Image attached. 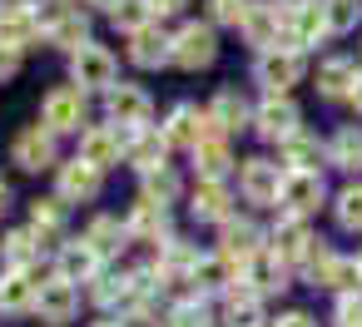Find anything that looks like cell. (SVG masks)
Wrapping results in <instances>:
<instances>
[{"label": "cell", "mask_w": 362, "mask_h": 327, "mask_svg": "<svg viewBox=\"0 0 362 327\" xmlns=\"http://www.w3.org/2000/svg\"><path fill=\"white\" fill-rule=\"evenodd\" d=\"M70 85H80L85 95H110V90L119 85V60H115V50L85 40V45L70 55Z\"/></svg>", "instance_id": "obj_1"}, {"label": "cell", "mask_w": 362, "mask_h": 327, "mask_svg": "<svg viewBox=\"0 0 362 327\" xmlns=\"http://www.w3.org/2000/svg\"><path fill=\"white\" fill-rule=\"evenodd\" d=\"M35 16H40V30H45V40H50L55 50H70V55H75V50L90 40V16H85L80 6H70V0H45Z\"/></svg>", "instance_id": "obj_2"}, {"label": "cell", "mask_w": 362, "mask_h": 327, "mask_svg": "<svg viewBox=\"0 0 362 327\" xmlns=\"http://www.w3.org/2000/svg\"><path fill=\"white\" fill-rule=\"evenodd\" d=\"M218 60V35H214V20H189V25H179L174 30V50H169V65H179V70H189V75H199V70H209Z\"/></svg>", "instance_id": "obj_3"}, {"label": "cell", "mask_w": 362, "mask_h": 327, "mask_svg": "<svg viewBox=\"0 0 362 327\" xmlns=\"http://www.w3.org/2000/svg\"><path fill=\"white\" fill-rule=\"evenodd\" d=\"M11 164L25 169V174L60 169V134H50L45 124H25V129L11 139Z\"/></svg>", "instance_id": "obj_4"}, {"label": "cell", "mask_w": 362, "mask_h": 327, "mask_svg": "<svg viewBox=\"0 0 362 327\" xmlns=\"http://www.w3.org/2000/svg\"><path fill=\"white\" fill-rule=\"evenodd\" d=\"M85 90L80 85H55L45 100H40V124L50 134H80L85 129Z\"/></svg>", "instance_id": "obj_5"}, {"label": "cell", "mask_w": 362, "mask_h": 327, "mask_svg": "<svg viewBox=\"0 0 362 327\" xmlns=\"http://www.w3.org/2000/svg\"><path fill=\"white\" fill-rule=\"evenodd\" d=\"M35 317H40L45 327H70V322L80 317V283H70V278L50 273V278L40 283V297H35Z\"/></svg>", "instance_id": "obj_6"}, {"label": "cell", "mask_w": 362, "mask_h": 327, "mask_svg": "<svg viewBox=\"0 0 362 327\" xmlns=\"http://www.w3.org/2000/svg\"><path fill=\"white\" fill-rule=\"evenodd\" d=\"M308 283L313 287H327V292H362V268H357V258H337V253H327V248H317L308 263Z\"/></svg>", "instance_id": "obj_7"}, {"label": "cell", "mask_w": 362, "mask_h": 327, "mask_svg": "<svg viewBox=\"0 0 362 327\" xmlns=\"http://www.w3.org/2000/svg\"><path fill=\"white\" fill-rule=\"evenodd\" d=\"M55 194L65 198V203H95L100 194H105V169L100 164H90V159H65L60 169H55Z\"/></svg>", "instance_id": "obj_8"}, {"label": "cell", "mask_w": 362, "mask_h": 327, "mask_svg": "<svg viewBox=\"0 0 362 327\" xmlns=\"http://www.w3.org/2000/svg\"><path fill=\"white\" fill-rule=\"evenodd\" d=\"M322 198H327V189H322V174L317 169H288L283 194H278V208L288 218H313L322 208Z\"/></svg>", "instance_id": "obj_9"}, {"label": "cell", "mask_w": 362, "mask_h": 327, "mask_svg": "<svg viewBox=\"0 0 362 327\" xmlns=\"http://www.w3.org/2000/svg\"><path fill=\"white\" fill-rule=\"evenodd\" d=\"M283 179H288V169L273 164V159H243V164H238V194H243L248 203H258V208L278 203Z\"/></svg>", "instance_id": "obj_10"}, {"label": "cell", "mask_w": 362, "mask_h": 327, "mask_svg": "<svg viewBox=\"0 0 362 327\" xmlns=\"http://www.w3.org/2000/svg\"><path fill=\"white\" fill-rule=\"evenodd\" d=\"M129 149V129L124 124H85L80 129V159L100 164V169H115Z\"/></svg>", "instance_id": "obj_11"}, {"label": "cell", "mask_w": 362, "mask_h": 327, "mask_svg": "<svg viewBox=\"0 0 362 327\" xmlns=\"http://www.w3.org/2000/svg\"><path fill=\"white\" fill-rule=\"evenodd\" d=\"M238 30H243V40H248L258 55H263V50H283V45H278V35L288 30V11H283V6H273V0H263V6L253 0Z\"/></svg>", "instance_id": "obj_12"}, {"label": "cell", "mask_w": 362, "mask_h": 327, "mask_svg": "<svg viewBox=\"0 0 362 327\" xmlns=\"http://www.w3.org/2000/svg\"><path fill=\"white\" fill-rule=\"evenodd\" d=\"M105 114H110V124H124V129H144L149 124V114H154V100H149V90L144 85H115L110 95H105Z\"/></svg>", "instance_id": "obj_13"}, {"label": "cell", "mask_w": 362, "mask_h": 327, "mask_svg": "<svg viewBox=\"0 0 362 327\" xmlns=\"http://www.w3.org/2000/svg\"><path fill=\"white\" fill-rule=\"evenodd\" d=\"M253 129H258L263 139L283 144L288 134H298V129H303V109H298L288 95H263V105L253 109Z\"/></svg>", "instance_id": "obj_14"}, {"label": "cell", "mask_w": 362, "mask_h": 327, "mask_svg": "<svg viewBox=\"0 0 362 327\" xmlns=\"http://www.w3.org/2000/svg\"><path fill=\"white\" fill-rule=\"evenodd\" d=\"M253 80H258L268 95H288V90L303 80V55H298V50H263L258 65H253Z\"/></svg>", "instance_id": "obj_15"}, {"label": "cell", "mask_w": 362, "mask_h": 327, "mask_svg": "<svg viewBox=\"0 0 362 327\" xmlns=\"http://www.w3.org/2000/svg\"><path fill=\"white\" fill-rule=\"evenodd\" d=\"M209 134H214L209 109H199V105H189V100L174 105L169 119H164V139H169V149H199Z\"/></svg>", "instance_id": "obj_16"}, {"label": "cell", "mask_w": 362, "mask_h": 327, "mask_svg": "<svg viewBox=\"0 0 362 327\" xmlns=\"http://www.w3.org/2000/svg\"><path fill=\"white\" fill-rule=\"evenodd\" d=\"M55 273L60 278H70V283H95L100 273H105V258L95 253V243L80 233V238H70V243H60L55 248Z\"/></svg>", "instance_id": "obj_17"}, {"label": "cell", "mask_w": 362, "mask_h": 327, "mask_svg": "<svg viewBox=\"0 0 362 327\" xmlns=\"http://www.w3.org/2000/svg\"><path fill=\"white\" fill-rule=\"evenodd\" d=\"M332 35V25H327V16H322V6H303V11H288V30H283V50H317L322 40Z\"/></svg>", "instance_id": "obj_18"}, {"label": "cell", "mask_w": 362, "mask_h": 327, "mask_svg": "<svg viewBox=\"0 0 362 327\" xmlns=\"http://www.w3.org/2000/svg\"><path fill=\"white\" fill-rule=\"evenodd\" d=\"M209 109V124H214V134H238V129H248L253 124V105L233 90V85H223V90H214V100L204 105Z\"/></svg>", "instance_id": "obj_19"}, {"label": "cell", "mask_w": 362, "mask_h": 327, "mask_svg": "<svg viewBox=\"0 0 362 327\" xmlns=\"http://www.w3.org/2000/svg\"><path fill=\"white\" fill-rule=\"evenodd\" d=\"M35 297H40L35 268H6V273H0V312H6V317L35 312Z\"/></svg>", "instance_id": "obj_20"}, {"label": "cell", "mask_w": 362, "mask_h": 327, "mask_svg": "<svg viewBox=\"0 0 362 327\" xmlns=\"http://www.w3.org/2000/svg\"><path fill=\"white\" fill-rule=\"evenodd\" d=\"M124 164L144 179V174H154V169H164L169 164V139H164V129H129V149H124Z\"/></svg>", "instance_id": "obj_21"}, {"label": "cell", "mask_w": 362, "mask_h": 327, "mask_svg": "<svg viewBox=\"0 0 362 327\" xmlns=\"http://www.w3.org/2000/svg\"><path fill=\"white\" fill-rule=\"evenodd\" d=\"M273 253L283 258V263H308L313 253H317V233L308 228V218H278V228H273Z\"/></svg>", "instance_id": "obj_22"}, {"label": "cell", "mask_w": 362, "mask_h": 327, "mask_svg": "<svg viewBox=\"0 0 362 327\" xmlns=\"http://www.w3.org/2000/svg\"><path fill=\"white\" fill-rule=\"evenodd\" d=\"M129 45V60L139 65V70H159V65H169V50H174V35H164L159 30V20H149V25H139V30H129L124 35Z\"/></svg>", "instance_id": "obj_23"}, {"label": "cell", "mask_w": 362, "mask_h": 327, "mask_svg": "<svg viewBox=\"0 0 362 327\" xmlns=\"http://www.w3.org/2000/svg\"><path fill=\"white\" fill-rule=\"evenodd\" d=\"M189 213H194L199 223H228V218H233L228 184H223V179H199L194 194H189Z\"/></svg>", "instance_id": "obj_24"}, {"label": "cell", "mask_w": 362, "mask_h": 327, "mask_svg": "<svg viewBox=\"0 0 362 327\" xmlns=\"http://www.w3.org/2000/svg\"><path fill=\"white\" fill-rule=\"evenodd\" d=\"M288 268H293V263H283L273 248H263V253H253V258L243 263V283H248V287H258L263 297H273V292H283V287H288Z\"/></svg>", "instance_id": "obj_25"}, {"label": "cell", "mask_w": 362, "mask_h": 327, "mask_svg": "<svg viewBox=\"0 0 362 327\" xmlns=\"http://www.w3.org/2000/svg\"><path fill=\"white\" fill-rule=\"evenodd\" d=\"M124 228H129V243H164V238H169V208L139 198V203L124 213Z\"/></svg>", "instance_id": "obj_26"}, {"label": "cell", "mask_w": 362, "mask_h": 327, "mask_svg": "<svg viewBox=\"0 0 362 327\" xmlns=\"http://www.w3.org/2000/svg\"><path fill=\"white\" fill-rule=\"evenodd\" d=\"M218 253H228V258L243 268L253 253H263V233H258L248 218H228V223H218Z\"/></svg>", "instance_id": "obj_27"}, {"label": "cell", "mask_w": 362, "mask_h": 327, "mask_svg": "<svg viewBox=\"0 0 362 327\" xmlns=\"http://www.w3.org/2000/svg\"><path fill=\"white\" fill-rule=\"evenodd\" d=\"M357 75H362V70H357L352 60H342V55H327V60L317 65V95H322V100H332V105H337V100H352V85H357Z\"/></svg>", "instance_id": "obj_28"}, {"label": "cell", "mask_w": 362, "mask_h": 327, "mask_svg": "<svg viewBox=\"0 0 362 327\" xmlns=\"http://www.w3.org/2000/svg\"><path fill=\"white\" fill-rule=\"evenodd\" d=\"M278 159H283V169H317V164L327 159V149L317 144V134L298 129V134H288V139L278 144Z\"/></svg>", "instance_id": "obj_29"}, {"label": "cell", "mask_w": 362, "mask_h": 327, "mask_svg": "<svg viewBox=\"0 0 362 327\" xmlns=\"http://www.w3.org/2000/svg\"><path fill=\"white\" fill-rule=\"evenodd\" d=\"M189 159H194V174L199 179H223L233 169V154H228V139L223 134H209L199 149H189Z\"/></svg>", "instance_id": "obj_30"}, {"label": "cell", "mask_w": 362, "mask_h": 327, "mask_svg": "<svg viewBox=\"0 0 362 327\" xmlns=\"http://www.w3.org/2000/svg\"><path fill=\"white\" fill-rule=\"evenodd\" d=\"M90 302L105 307V312H110V307L139 302V297H134V278H129V273H100V278L90 283Z\"/></svg>", "instance_id": "obj_31"}, {"label": "cell", "mask_w": 362, "mask_h": 327, "mask_svg": "<svg viewBox=\"0 0 362 327\" xmlns=\"http://www.w3.org/2000/svg\"><path fill=\"white\" fill-rule=\"evenodd\" d=\"M258 312H263V292L258 287H248L243 278L223 292V317L233 322V327H253L258 322Z\"/></svg>", "instance_id": "obj_32"}, {"label": "cell", "mask_w": 362, "mask_h": 327, "mask_svg": "<svg viewBox=\"0 0 362 327\" xmlns=\"http://www.w3.org/2000/svg\"><path fill=\"white\" fill-rule=\"evenodd\" d=\"M0 263L6 268H35L40 263V233L35 228H11L0 238Z\"/></svg>", "instance_id": "obj_33"}, {"label": "cell", "mask_w": 362, "mask_h": 327, "mask_svg": "<svg viewBox=\"0 0 362 327\" xmlns=\"http://www.w3.org/2000/svg\"><path fill=\"white\" fill-rule=\"evenodd\" d=\"M40 35H45V30H40V16H35V11H16V6H6V16H0V40H6V45L30 50Z\"/></svg>", "instance_id": "obj_34"}, {"label": "cell", "mask_w": 362, "mask_h": 327, "mask_svg": "<svg viewBox=\"0 0 362 327\" xmlns=\"http://www.w3.org/2000/svg\"><path fill=\"white\" fill-rule=\"evenodd\" d=\"M65 223H70V203L55 194V198H35L30 203V228L40 233V243H50V238H60L65 233Z\"/></svg>", "instance_id": "obj_35"}, {"label": "cell", "mask_w": 362, "mask_h": 327, "mask_svg": "<svg viewBox=\"0 0 362 327\" xmlns=\"http://www.w3.org/2000/svg\"><path fill=\"white\" fill-rule=\"evenodd\" d=\"M85 238L95 243V253H100V258H119V253H124V243H129V228H124L119 218H110V213H100V218H90V228H85Z\"/></svg>", "instance_id": "obj_36"}, {"label": "cell", "mask_w": 362, "mask_h": 327, "mask_svg": "<svg viewBox=\"0 0 362 327\" xmlns=\"http://www.w3.org/2000/svg\"><path fill=\"white\" fill-rule=\"evenodd\" d=\"M327 164H337V169H347V174L362 169V129H357V124H342V129L332 134V144H327Z\"/></svg>", "instance_id": "obj_37"}, {"label": "cell", "mask_w": 362, "mask_h": 327, "mask_svg": "<svg viewBox=\"0 0 362 327\" xmlns=\"http://www.w3.org/2000/svg\"><path fill=\"white\" fill-rule=\"evenodd\" d=\"M139 198H144V203H159V208H169V203L179 198V179H174V169L164 164V169L144 174V179H139Z\"/></svg>", "instance_id": "obj_38"}, {"label": "cell", "mask_w": 362, "mask_h": 327, "mask_svg": "<svg viewBox=\"0 0 362 327\" xmlns=\"http://www.w3.org/2000/svg\"><path fill=\"white\" fill-rule=\"evenodd\" d=\"M332 218H337V228L362 233V184H347V189L332 198Z\"/></svg>", "instance_id": "obj_39"}, {"label": "cell", "mask_w": 362, "mask_h": 327, "mask_svg": "<svg viewBox=\"0 0 362 327\" xmlns=\"http://www.w3.org/2000/svg\"><path fill=\"white\" fill-rule=\"evenodd\" d=\"M322 16H327L332 35H347V30H357V25H362V0H327Z\"/></svg>", "instance_id": "obj_40"}, {"label": "cell", "mask_w": 362, "mask_h": 327, "mask_svg": "<svg viewBox=\"0 0 362 327\" xmlns=\"http://www.w3.org/2000/svg\"><path fill=\"white\" fill-rule=\"evenodd\" d=\"M110 20H115V30H139V25H149V6H144V0H115V6L105 11Z\"/></svg>", "instance_id": "obj_41"}, {"label": "cell", "mask_w": 362, "mask_h": 327, "mask_svg": "<svg viewBox=\"0 0 362 327\" xmlns=\"http://www.w3.org/2000/svg\"><path fill=\"white\" fill-rule=\"evenodd\" d=\"M248 6H253V0H209V20L214 25H243V16H248Z\"/></svg>", "instance_id": "obj_42"}, {"label": "cell", "mask_w": 362, "mask_h": 327, "mask_svg": "<svg viewBox=\"0 0 362 327\" xmlns=\"http://www.w3.org/2000/svg\"><path fill=\"white\" fill-rule=\"evenodd\" d=\"M119 327H164V322H159L154 302H129V307L119 312Z\"/></svg>", "instance_id": "obj_43"}, {"label": "cell", "mask_w": 362, "mask_h": 327, "mask_svg": "<svg viewBox=\"0 0 362 327\" xmlns=\"http://www.w3.org/2000/svg\"><path fill=\"white\" fill-rule=\"evenodd\" d=\"M332 317H337V327H362V292H342Z\"/></svg>", "instance_id": "obj_44"}, {"label": "cell", "mask_w": 362, "mask_h": 327, "mask_svg": "<svg viewBox=\"0 0 362 327\" xmlns=\"http://www.w3.org/2000/svg\"><path fill=\"white\" fill-rule=\"evenodd\" d=\"M21 60H25V50H16V45H6V40H0V80L21 75Z\"/></svg>", "instance_id": "obj_45"}, {"label": "cell", "mask_w": 362, "mask_h": 327, "mask_svg": "<svg viewBox=\"0 0 362 327\" xmlns=\"http://www.w3.org/2000/svg\"><path fill=\"white\" fill-rule=\"evenodd\" d=\"M144 6H149V20H169V16H179L189 6V0H144Z\"/></svg>", "instance_id": "obj_46"}, {"label": "cell", "mask_w": 362, "mask_h": 327, "mask_svg": "<svg viewBox=\"0 0 362 327\" xmlns=\"http://www.w3.org/2000/svg\"><path fill=\"white\" fill-rule=\"evenodd\" d=\"M268 327H317V317H313V312H298V307H293V312H283V317H273Z\"/></svg>", "instance_id": "obj_47"}, {"label": "cell", "mask_w": 362, "mask_h": 327, "mask_svg": "<svg viewBox=\"0 0 362 327\" xmlns=\"http://www.w3.org/2000/svg\"><path fill=\"white\" fill-rule=\"evenodd\" d=\"M352 109H357V119H362V75H357V85H352V100H347Z\"/></svg>", "instance_id": "obj_48"}, {"label": "cell", "mask_w": 362, "mask_h": 327, "mask_svg": "<svg viewBox=\"0 0 362 327\" xmlns=\"http://www.w3.org/2000/svg\"><path fill=\"white\" fill-rule=\"evenodd\" d=\"M6 6H16V11H40L45 0H6Z\"/></svg>", "instance_id": "obj_49"}, {"label": "cell", "mask_w": 362, "mask_h": 327, "mask_svg": "<svg viewBox=\"0 0 362 327\" xmlns=\"http://www.w3.org/2000/svg\"><path fill=\"white\" fill-rule=\"evenodd\" d=\"M6 208H11V184L0 179V218H6Z\"/></svg>", "instance_id": "obj_50"}, {"label": "cell", "mask_w": 362, "mask_h": 327, "mask_svg": "<svg viewBox=\"0 0 362 327\" xmlns=\"http://www.w3.org/2000/svg\"><path fill=\"white\" fill-rule=\"evenodd\" d=\"M273 6H283V11H303V6H313V0H273Z\"/></svg>", "instance_id": "obj_51"}, {"label": "cell", "mask_w": 362, "mask_h": 327, "mask_svg": "<svg viewBox=\"0 0 362 327\" xmlns=\"http://www.w3.org/2000/svg\"><path fill=\"white\" fill-rule=\"evenodd\" d=\"M85 6H100V11H110V6H115V0H85Z\"/></svg>", "instance_id": "obj_52"}, {"label": "cell", "mask_w": 362, "mask_h": 327, "mask_svg": "<svg viewBox=\"0 0 362 327\" xmlns=\"http://www.w3.org/2000/svg\"><path fill=\"white\" fill-rule=\"evenodd\" d=\"M90 327H119V322H110V317H105V322H90Z\"/></svg>", "instance_id": "obj_53"}, {"label": "cell", "mask_w": 362, "mask_h": 327, "mask_svg": "<svg viewBox=\"0 0 362 327\" xmlns=\"http://www.w3.org/2000/svg\"><path fill=\"white\" fill-rule=\"evenodd\" d=\"M0 16H6V0H0Z\"/></svg>", "instance_id": "obj_54"}, {"label": "cell", "mask_w": 362, "mask_h": 327, "mask_svg": "<svg viewBox=\"0 0 362 327\" xmlns=\"http://www.w3.org/2000/svg\"><path fill=\"white\" fill-rule=\"evenodd\" d=\"M357 268H362V253H357Z\"/></svg>", "instance_id": "obj_55"}]
</instances>
